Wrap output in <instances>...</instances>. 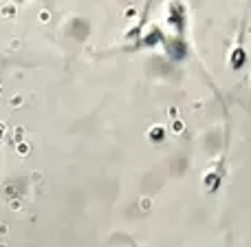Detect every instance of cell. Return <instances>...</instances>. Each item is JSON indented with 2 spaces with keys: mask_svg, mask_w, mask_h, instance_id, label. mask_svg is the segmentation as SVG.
I'll use <instances>...</instances> for the list:
<instances>
[]
</instances>
